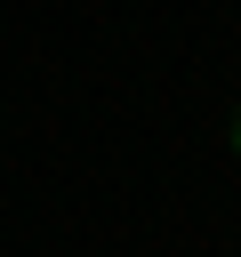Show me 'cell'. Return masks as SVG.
<instances>
[{
  "mask_svg": "<svg viewBox=\"0 0 241 257\" xmlns=\"http://www.w3.org/2000/svg\"><path fill=\"white\" fill-rule=\"evenodd\" d=\"M233 153H241V120H233Z\"/></svg>",
  "mask_w": 241,
  "mask_h": 257,
  "instance_id": "cell-1",
  "label": "cell"
}]
</instances>
